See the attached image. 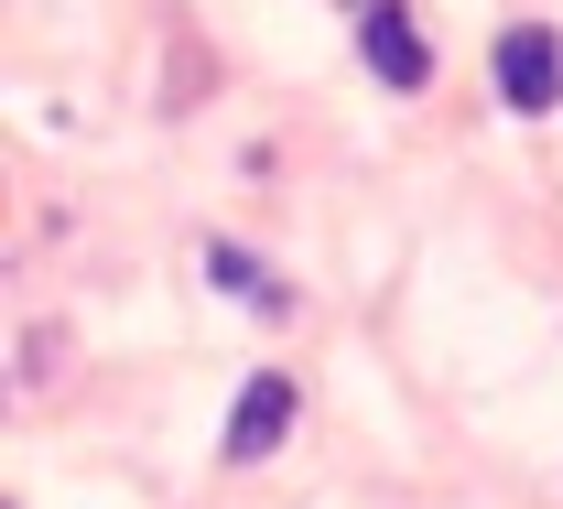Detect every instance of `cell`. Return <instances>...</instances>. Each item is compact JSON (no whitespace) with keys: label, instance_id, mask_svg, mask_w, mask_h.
Wrapping results in <instances>:
<instances>
[{"label":"cell","instance_id":"7a4b0ae2","mask_svg":"<svg viewBox=\"0 0 563 509\" xmlns=\"http://www.w3.org/2000/svg\"><path fill=\"white\" fill-rule=\"evenodd\" d=\"M357 55H368L379 87H401V98L433 76V55H422V33H412V11H401V0H357Z\"/></svg>","mask_w":563,"mask_h":509},{"label":"cell","instance_id":"3957f363","mask_svg":"<svg viewBox=\"0 0 563 509\" xmlns=\"http://www.w3.org/2000/svg\"><path fill=\"white\" fill-rule=\"evenodd\" d=\"M292 412H303V390H292L282 368H261V379L239 390V412H228V466H261V455H282Z\"/></svg>","mask_w":563,"mask_h":509},{"label":"cell","instance_id":"6da1fadb","mask_svg":"<svg viewBox=\"0 0 563 509\" xmlns=\"http://www.w3.org/2000/svg\"><path fill=\"white\" fill-rule=\"evenodd\" d=\"M498 109H520V120L563 109V44L542 22H509V33H498Z\"/></svg>","mask_w":563,"mask_h":509}]
</instances>
